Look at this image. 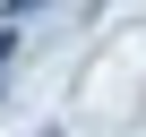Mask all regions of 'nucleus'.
<instances>
[{
  "label": "nucleus",
  "mask_w": 146,
  "mask_h": 137,
  "mask_svg": "<svg viewBox=\"0 0 146 137\" xmlns=\"http://www.w3.org/2000/svg\"><path fill=\"white\" fill-rule=\"evenodd\" d=\"M9 9H17V17H26V9H43V0H9Z\"/></svg>",
  "instance_id": "1"
},
{
  "label": "nucleus",
  "mask_w": 146,
  "mask_h": 137,
  "mask_svg": "<svg viewBox=\"0 0 146 137\" xmlns=\"http://www.w3.org/2000/svg\"><path fill=\"white\" fill-rule=\"evenodd\" d=\"M0 60H9V26H0Z\"/></svg>",
  "instance_id": "2"
}]
</instances>
